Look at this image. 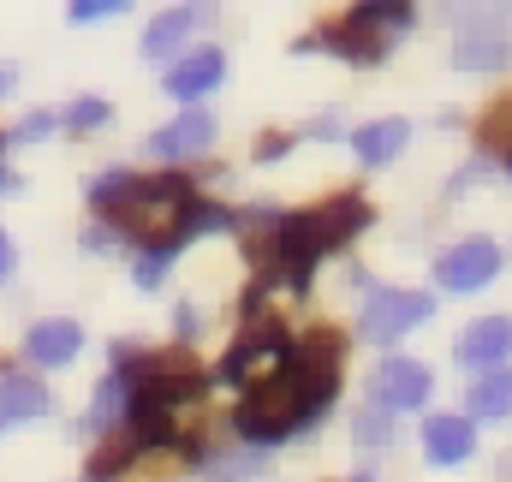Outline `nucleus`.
<instances>
[{"mask_svg":"<svg viewBox=\"0 0 512 482\" xmlns=\"http://www.w3.org/2000/svg\"><path fill=\"white\" fill-rule=\"evenodd\" d=\"M90 203L131 244H143V256H173L179 244H191L197 233L233 227V215L215 209V203H197L179 173H108V179L90 185Z\"/></svg>","mask_w":512,"mask_h":482,"instance_id":"obj_1","label":"nucleus"},{"mask_svg":"<svg viewBox=\"0 0 512 482\" xmlns=\"http://www.w3.org/2000/svg\"><path fill=\"white\" fill-rule=\"evenodd\" d=\"M328 352H334V340L322 334V340H310V352H292L274 375H262L245 393L233 423H239V435L251 447H274V441H286V435H298V429H310L322 417V405L340 387V369H334Z\"/></svg>","mask_w":512,"mask_h":482,"instance_id":"obj_2","label":"nucleus"},{"mask_svg":"<svg viewBox=\"0 0 512 482\" xmlns=\"http://www.w3.org/2000/svg\"><path fill=\"white\" fill-rule=\"evenodd\" d=\"M364 227H370V203H364V197H328L322 209L280 215V227H274V256H268V262H280L274 274H280L286 286H310L316 262H322L328 250H340L352 233H364Z\"/></svg>","mask_w":512,"mask_h":482,"instance_id":"obj_3","label":"nucleus"},{"mask_svg":"<svg viewBox=\"0 0 512 482\" xmlns=\"http://www.w3.org/2000/svg\"><path fill=\"white\" fill-rule=\"evenodd\" d=\"M399 30H411V6H358V12H346L340 24H328L322 36H298L292 42V54H340V60H382L387 54V36H399Z\"/></svg>","mask_w":512,"mask_h":482,"instance_id":"obj_4","label":"nucleus"},{"mask_svg":"<svg viewBox=\"0 0 512 482\" xmlns=\"http://www.w3.org/2000/svg\"><path fill=\"white\" fill-rule=\"evenodd\" d=\"M429 310H435V298H429V292L382 286V292H370V304H364V316H358V334H364V340H376V346H393L399 334H411L417 322H429Z\"/></svg>","mask_w":512,"mask_h":482,"instance_id":"obj_5","label":"nucleus"},{"mask_svg":"<svg viewBox=\"0 0 512 482\" xmlns=\"http://www.w3.org/2000/svg\"><path fill=\"white\" fill-rule=\"evenodd\" d=\"M286 358H292L286 328H280V322H256L251 334L233 340V352H227V363H221V381H251V369L256 375H274Z\"/></svg>","mask_w":512,"mask_h":482,"instance_id":"obj_6","label":"nucleus"},{"mask_svg":"<svg viewBox=\"0 0 512 482\" xmlns=\"http://www.w3.org/2000/svg\"><path fill=\"white\" fill-rule=\"evenodd\" d=\"M507 60H512V30L501 18L477 12V18L459 24V42H453V66L459 72H501Z\"/></svg>","mask_w":512,"mask_h":482,"instance_id":"obj_7","label":"nucleus"},{"mask_svg":"<svg viewBox=\"0 0 512 482\" xmlns=\"http://www.w3.org/2000/svg\"><path fill=\"white\" fill-rule=\"evenodd\" d=\"M501 274V244L495 239H459L441 262H435V280L447 286V292H477V286H489Z\"/></svg>","mask_w":512,"mask_h":482,"instance_id":"obj_8","label":"nucleus"},{"mask_svg":"<svg viewBox=\"0 0 512 482\" xmlns=\"http://www.w3.org/2000/svg\"><path fill=\"white\" fill-rule=\"evenodd\" d=\"M429 399V369L411 358H387L376 375H370V405L382 417H399V411H417Z\"/></svg>","mask_w":512,"mask_h":482,"instance_id":"obj_9","label":"nucleus"},{"mask_svg":"<svg viewBox=\"0 0 512 482\" xmlns=\"http://www.w3.org/2000/svg\"><path fill=\"white\" fill-rule=\"evenodd\" d=\"M453 358L465 369H501V358H512V316H483L459 334Z\"/></svg>","mask_w":512,"mask_h":482,"instance_id":"obj_10","label":"nucleus"},{"mask_svg":"<svg viewBox=\"0 0 512 482\" xmlns=\"http://www.w3.org/2000/svg\"><path fill=\"white\" fill-rule=\"evenodd\" d=\"M78 352H84V328H78L72 316L36 322V328H30V340H24V358L36 363V369H60V363H72Z\"/></svg>","mask_w":512,"mask_h":482,"instance_id":"obj_11","label":"nucleus"},{"mask_svg":"<svg viewBox=\"0 0 512 482\" xmlns=\"http://www.w3.org/2000/svg\"><path fill=\"white\" fill-rule=\"evenodd\" d=\"M209 143H215V120L191 108V114L167 120L161 131H149V143H143V149H149L155 161H179V155H197V149H209Z\"/></svg>","mask_w":512,"mask_h":482,"instance_id":"obj_12","label":"nucleus"},{"mask_svg":"<svg viewBox=\"0 0 512 482\" xmlns=\"http://www.w3.org/2000/svg\"><path fill=\"white\" fill-rule=\"evenodd\" d=\"M221 78H227V54H221V48H197V54H185V60H179L161 84H167V96L197 102V96H209Z\"/></svg>","mask_w":512,"mask_h":482,"instance_id":"obj_13","label":"nucleus"},{"mask_svg":"<svg viewBox=\"0 0 512 482\" xmlns=\"http://www.w3.org/2000/svg\"><path fill=\"white\" fill-rule=\"evenodd\" d=\"M471 453H477L471 417H429L423 423V459L429 465H465Z\"/></svg>","mask_w":512,"mask_h":482,"instance_id":"obj_14","label":"nucleus"},{"mask_svg":"<svg viewBox=\"0 0 512 482\" xmlns=\"http://www.w3.org/2000/svg\"><path fill=\"white\" fill-rule=\"evenodd\" d=\"M405 137H411L405 120H376V125H364V131H352V149H358L364 167H387V161L405 149Z\"/></svg>","mask_w":512,"mask_h":482,"instance_id":"obj_15","label":"nucleus"},{"mask_svg":"<svg viewBox=\"0 0 512 482\" xmlns=\"http://www.w3.org/2000/svg\"><path fill=\"white\" fill-rule=\"evenodd\" d=\"M48 387L42 381H30V375H0V417L12 423V417H48Z\"/></svg>","mask_w":512,"mask_h":482,"instance_id":"obj_16","label":"nucleus"},{"mask_svg":"<svg viewBox=\"0 0 512 482\" xmlns=\"http://www.w3.org/2000/svg\"><path fill=\"white\" fill-rule=\"evenodd\" d=\"M197 18H203L197 6H179V12H161V18H155V24L143 30V60H161V54H173V48L185 42V30H191Z\"/></svg>","mask_w":512,"mask_h":482,"instance_id":"obj_17","label":"nucleus"},{"mask_svg":"<svg viewBox=\"0 0 512 482\" xmlns=\"http://www.w3.org/2000/svg\"><path fill=\"white\" fill-rule=\"evenodd\" d=\"M471 417H512V369H489L477 387H471Z\"/></svg>","mask_w":512,"mask_h":482,"instance_id":"obj_18","label":"nucleus"},{"mask_svg":"<svg viewBox=\"0 0 512 482\" xmlns=\"http://www.w3.org/2000/svg\"><path fill=\"white\" fill-rule=\"evenodd\" d=\"M131 453H143L131 429H120V435H108V441H102V453L90 459V471H84V477H90V482H108V477H114V471H120V465L131 459Z\"/></svg>","mask_w":512,"mask_h":482,"instance_id":"obj_19","label":"nucleus"},{"mask_svg":"<svg viewBox=\"0 0 512 482\" xmlns=\"http://www.w3.org/2000/svg\"><path fill=\"white\" fill-rule=\"evenodd\" d=\"M126 399H131L126 375H120V369H114V375H102V387H96V411H90V423H108L114 411H126Z\"/></svg>","mask_w":512,"mask_h":482,"instance_id":"obj_20","label":"nucleus"},{"mask_svg":"<svg viewBox=\"0 0 512 482\" xmlns=\"http://www.w3.org/2000/svg\"><path fill=\"white\" fill-rule=\"evenodd\" d=\"M108 120H114V108H108L102 96H78V102L66 108V125H72V131H96V125H108Z\"/></svg>","mask_w":512,"mask_h":482,"instance_id":"obj_21","label":"nucleus"},{"mask_svg":"<svg viewBox=\"0 0 512 482\" xmlns=\"http://www.w3.org/2000/svg\"><path fill=\"white\" fill-rule=\"evenodd\" d=\"M483 143H489V149H501V155H507V167H512V102H501V108L489 114V125H483Z\"/></svg>","mask_w":512,"mask_h":482,"instance_id":"obj_22","label":"nucleus"},{"mask_svg":"<svg viewBox=\"0 0 512 482\" xmlns=\"http://www.w3.org/2000/svg\"><path fill=\"white\" fill-rule=\"evenodd\" d=\"M352 435H358L364 447H387V435H393V429H387V417L376 411V405H364V411L352 417Z\"/></svg>","mask_w":512,"mask_h":482,"instance_id":"obj_23","label":"nucleus"},{"mask_svg":"<svg viewBox=\"0 0 512 482\" xmlns=\"http://www.w3.org/2000/svg\"><path fill=\"white\" fill-rule=\"evenodd\" d=\"M114 12H126V0H72V6H66L72 24H102V18H114Z\"/></svg>","mask_w":512,"mask_h":482,"instance_id":"obj_24","label":"nucleus"},{"mask_svg":"<svg viewBox=\"0 0 512 482\" xmlns=\"http://www.w3.org/2000/svg\"><path fill=\"white\" fill-rule=\"evenodd\" d=\"M161 280H167V256H143V262H137V286H143V292H155Z\"/></svg>","mask_w":512,"mask_h":482,"instance_id":"obj_25","label":"nucleus"},{"mask_svg":"<svg viewBox=\"0 0 512 482\" xmlns=\"http://www.w3.org/2000/svg\"><path fill=\"white\" fill-rule=\"evenodd\" d=\"M54 131V114H30V120L18 125V143H36V137H48Z\"/></svg>","mask_w":512,"mask_h":482,"instance_id":"obj_26","label":"nucleus"},{"mask_svg":"<svg viewBox=\"0 0 512 482\" xmlns=\"http://www.w3.org/2000/svg\"><path fill=\"white\" fill-rule=\"evenodd\" d=\"M179 334H197V304H179Z\"/></svg>","mask_w":512,"mask_h":482,"instance_id":"obj_27","label":"nucleus"},{"mask_svg":"<svg viewBox=\"0 0 512 482\" xmlns=\"http://www.w3.org/2000/svg\"><path fill=\"white\" fill-rule=\"evenodd\" d=\"M6 274H12V239L0 233V280H6Z\"/></svg>","mask_w":512,"mask_h":482,"instance_id":"obj_28","label":"nucleus"},{"mask_svg":"<svg viewBox=\"0 0 512 482\" xmlns=\"http://www.w3.org/2000/svg\"><path fill=\"white\" fill-rule=\"evenodd\" d=\"M12 84H18V66H6V60H0V96H6Z\"/></svg>","mask_w":512,"mask_h":482,"instance_id":"obj_29","label":"nucleus"},{"mask_svg":"<svg viewBox=\"0 0 512 482\" xmlns=\"http://www.w3.org/2000/svg\"><path fill=\"white\" fill-rule=\"evenodd\" d=\"M6 191H12V173H0V197H6Z\"/></svg>","mask_w":512,"mask_h":482,"instance_id":"obj_30","label":"nucleus"},{"mask_svg":"<svg viewBox=\"0 0 512 482\" xmlns=\"http://www.w3.org/2000/svg\"><path fill=\"white\" fill-rule=\"evenodd\" d=\"M352 482H376V477H352Z\"/></svg>","mask_w":512,"mask_h":482,"instance_id":"obj_31","label":"nucleus"},{"mask_svg":"<svg viewBox=\"0 0 512 482\" xmlns=\"http://www.w3.org/2000/svg\"><path fill=\"white\" fill-rule=\"evenodd\" d=\"M0 149H6V137H0Z\"/></svg>","mask_w":512,"mask_h":482,"instance_id":"obj_32","label":"nucleus"}]
</instances>
